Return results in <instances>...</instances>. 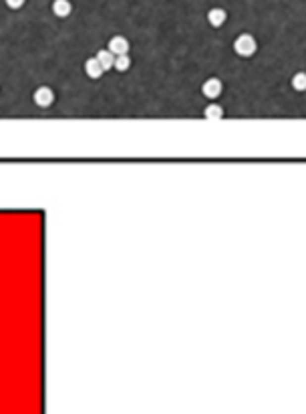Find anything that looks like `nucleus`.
Instances as JSON below:
<instances>
[{"instance_id":"obj_5","label":"nucleus","mask_w":306,"mask_h":414,"mask_svg":"<svg viewBox=\"0 0 306 414\" xmlns=\"http://www.w3.org/2000/svg\"><path fill=\"white\" fill-rule=\"evenodd\" d=\"M97 59H99V63L103 65V69L107 71V69H111L113 65H115V57H113V53L111 51H99L97 53Z\"/></svg>"},{"instance_id":"obj_1","label":"nucleus","mask_w":306,"mask_h":414,"mask_svg":"<svg viewBox=\"0 0 306 414\" xmlns=\"http://www.w3.org/2000/svg\"><path fill=\"white\" fill-rule=\"evenodd\" d=\"M54 99V93L49 89V87H39V89L35 91V103L41 105V107H47L51 105Z\"/></svg>"},{"instance_id":"obj_2","label":"nucleus","mask_w":306,"mask_h":414,"mask_svg":"<svg viewBox=\"0 0 306 414\" xmlns=\"http://www.w3.org/2000/svg\"><path fill=\"white\" fill-rule=\"evenodd\" d=\"M127 49H129V43H127V39H123V37H113V39L109 41V51H111L113 55H125Z\"/></svg>"},{"instance_id":"obj_6","label":"nucleus","mask_w":306,"mask_h":414,"mask_svg":"<svg viewBox=\"0 0 306 414\" xmlns=\"http://www.w3.org/2000/svg\"><path fill=\"white\" fill-rule=\"evenodd\" d=\"M129 65H131V63H129V57H127V55H117L113 67H115L117 71H125V69H129Z\"/></svg>"},{"instance_id":"obj_7","label":"nucleus","mask_w":306,"mask_h":414,"mask_svg":"<svg viewBox=\"0 0 306 414\" xmlns=\"http://www.w3.org/2000/svg\"><path fill=\"white\" fill-rule=\"evenodd\" d=\"M224 18H226L224 10H211V12H209V20H211L213 24H222Z\"/></svg>"},{"instance_id":"obj_3","label":"nucleus","mask_w":306,"mask_h":414,"mask_svg":"<svg viewBox=\"0 0 306 414\" xmlns=\"http://www.w3.org/2000/svg\"><path fill=\"white\" fill-rule=\"evenodd\" d=\"M85 71H87V75H89V77L99 79V77H101V73H103L105 69H103V65L99 63V59L95 57V59H87V63H85Z\"/></svg>"},{"instance_id":"obj_4","label":"nucleus","mask_w":306,"mask_h":414,"mask_svg":"<svg viewBox=\"0 0 306 414\" xmlns=\"http://www.w3.org/2000/svg\"><path fill=\"white\" fill-rule=\"evenodd\" d=\"M52 12H54L56 16H60V18L69 16V12H71V2H69V0H54V2H52Z\"/></svg>"},{"instance_id":"obj_9","label":"nucleus","mask_w":306,"mask_h":414,"mask_svg":"<svg viewBox=\"0 0 306 414\" xmlns=\"http://www.w3.org/2000/svg\"><path fill=\"white\" fill-rule=\"evenodd\" d=\"M6 4H8L10 8H20V6L24 4V0H6Z\"/></svg>"},{"instance_id":"obj_8","label":"nucleus","mask_w":306,"mask_h":414,"mask_svg":"<svg viewBox=\"0 0 306 414\" xmlns=\"http://www.w3.org/2000/svg\"><path fill=\"white\" fill-rule=\"evenodd\" d=\"M238 47H240V51H244V53H248V51H252V39H248V37H244V39H240Z\"/></svg>"}]
</instances>
